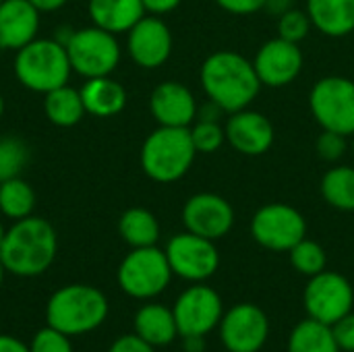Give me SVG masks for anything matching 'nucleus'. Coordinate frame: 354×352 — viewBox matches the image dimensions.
I'll use <instances>...</instances> for the list:
<instances>
[{"mask_svg": "<svg viewBox=\"0 0 354 352\" xmlns=\"http://www.w3.org/2000/svg\"><path fill=\"white\" fill-rule=\"evenodd\" d=\"M4 266H2V261H0V286H2V280H4Z\"/></svg>", "mask_w": 354, "mask_h": 352, "instance_id": "c03bdc74", "label": "nucleus"}, {"mask_svg": "<svg viewBox=\"0 0 354 352\" xmlns=\"http://www.w3.org/2000/svg\"><path fill=\"white\" fill-rule=\"evenodd\" d=\"M218 6L232 15H251L266 6V0H216Z\"/></svg>", "mask_w": 354, "mask_h": 352, "instance_id": "e433bc0d", "label": "nucleus"}, {"mask_svg": "<svg viewBox=\"0 0 354 352\" xmlns=\"http://www.w3.org/2000/svg\"><path fill=\"white\" fill-rule=\"evenodd\" d=\"M334 338L340 346V351L354 352V311L346 313L342 319H338L332 326Z\"/></svg>", "mask_w": 354, "mask_h": 352, "instance_id": "f704fd0d", "label": "nucleus"}, {"mask_svg": "<svg viewBox=\"0 0 354 352\" xmlns=\"http://www.w3.org/2000/svg\"><path fill=\"white\" fill-rule=\"evenodd\" d=\"M129 54L143 68L162 66L172 52V33L168 25L153 17H143L129 31Z\"/></svg>", "mask_w": 354, "mask_h": 352, "instance_id": "dca6fc26", "label": "nucleus"}, {"mask_svg": "<svg viewBox=\"0 0 354 352\" xmlns=\"http://www.w3.org/2000/svg\"><path fill=\"white\" fill-rule=\"evenodd\" d=\"M251 234L263 249L284 253L307 237V222L299 210L286 203H268L251 220Z\"/></svg>", "mask_w": 354, "mask_h": 352, "instance_id": "1a4fd4ad", "label": "nucleus"}, {"mask_svg": "<svg viewBox=\"0 0 354 352\" xmlns=\"http://www.w3.org/2000/svg\"><path fill=\"white\" fill-rule=\"evenodd\" d=\"M39 10L29 0H4L0 4V48L21 50L37 37Z\"/></svg>", "mask_w": 354, "mask_h": 352, "instance_id": "6ab92c4d", "label": "nucleus"}, {"mask_svg": "<svg viewBox=\"0 0 354 352\" xmlns=\"http://www.w3.org/2000/svg\"><path fill=\"white\" fill-rule=\"evenodd\" d=\"M2 2H4V0H0V4H2Z\"/></svg>", "mask_w": 354, "mask_h": 352, "instance_id": "49530a36", "label": "nucleus"}, {"mask_svg": "<svg viewBox=\"0 0 354 352\" xmlns=\"http://www.w3.org/2000/svg\"><path fill=\"white\" fill-rule=\"evenodd\" d=\"M4 234H6V230H4V226H2V222H0V245H2V241H4Z\"/></svg>", "mask_w": 354, "mask_h": 352, "instance_id": "37998d69", "label": "nucleus"}, {"mask_svg": "<svg viewBox=\"0 0 354 352\" xmlns=\"http://www.w3.org/2000/svg\"><path fill=\"white\" fill-rule=\"evenodd\" d=\"M44 95H46V100H44L46 116L56 127H64V129L75 127L87 114L83 100H81V91L75 87L62 85V87H56Z\"/></svg>", "mask_w": 354, "mask_h": 352, "instance_id": "b1692460", "label": "nucleus"}, {"mask_svg": "<svg viewBox=\"0 0 354 352\" xmlns=\"http://www.w3.org/2000/svg\"><path fill=\"white\" fill-rule=\"evenodd\" d=\"M135 334L153 349L168 346L178 336L172 309L160 303H147L135 313Z\"/></svg>", "mask_w": 354, "mask_h": 352, "instance_id": "4be33fe9", "label": "nucleus"}, {"mask_svg": "<svg viewBox=\"0 0 354 352\" xmlns=\"http://www.w3.org/2000/svg\"><path fill=\"white\" fill-rule=\"evenodd\" d=\"M218 328L228 352H259L270 336V319L253 303H239L224 311Z\"/></svg>", "mask_w": 354, "mask_h": 352, "instance_id": "ddd939ff", "label": "nucleus"}, {"mask_svg": "<svg viewBox=\"0 0 354 352\" xmlns=\"http://www.w3.org/2000/svg\"><path fill=\"white\" fill-rule=\"evenodd\" d=\"M29 162V147L19 137L0 139V183L21 176L23 168Z\"/></svg>", "mask_w": 354, "mask_h": 352, "instance_id": "c756f323", "label": "nucleus"}, {"mask_svg": "<svg viewBox=\"0 0 354 352\" xmlns=\"http://www.w3.org/2000/svg\"><path fill=\"white\" fill-rule=\"evenodd\" d=\"M322 195L332 207L340 212H354V168H330L322 178Z\"/></svg>", "mask_w": 354, "mask_h": 352, "instance_id": "bb28decb", "label": "nucleus"}, {"mask_svg": "<svg viewBox=\"0 0 354 352\" xmlns=\"http://www.w3.org/2000/svg\"><path fill=\"white\" fill-rule=\"evenodd\" d=\"M79 91H81L85 112L97 118H110L118 114L127 104L124 87L118 81H114L110 75L87 79Z\"/></svg>", "mask_w": 354, "mask_h": 352, "instance_id": "412c9836", "label": "nucleus"}, {"mask_svg": "<svg viewBox=\"0 0 354 352\" xmlns=\"http://www.w3.org/2000/svg\"><path fill=\"white\" fill-rule=\"evenodd\" d=\"M307 15L313 27L330 37L354 31V0H307Z\"/></svg>", "mask_w": 354, "mask_h": 352, "instance_id": "5701e85b", "label": "nucleus"}, {"mask_svg": "<svg viewBox=\"0 0 354 352\" xmlns=\"http://www.w3.org/2000/svg\"><path fill=\"white\" fill-rule=\"evenodd\" d=\"M39 12H52V10H58L62 8L68 0H29Z\"/></svg>", "mask_w": 354, "mask_h": 352, "instance_id": "79ce46f5", "label": "nucleus"}, {"mask_svg": "<svg viewBox=\"0 0 354 352\" xmlns=\"http://www.w3.org/2000/svg\"><path fill=\"white\" fill-rule=\"evenodd\" d=\"M2 114H4V100H2V95H0V118H2Z\"/></svg>", "mask_w": 354, "mask_h": 352, "instance_id": "a18cd8bd", "label": "nucleus"}, {"mask_svg": "<svg viewBox=\"0 0 354 352\" xmlns=\"http://www.w3.org/2000/svg\"><path fill=\"white\" fill-rule=\"evenodd\" d=\"M224 131L226 141L243 156H263L274 143V127L270 118L247 108L232 112Z\"/></svg>", "mask_w": 354, "mask_h": 352, "instance_id": "f3484780", "label": "nucleus"}, {"mask_svg": "<svg viewBox=\"0 0 354 352\" xmlns=\"http://www.w3.org/2000/svg\"><path fill=\"white\" fill-rule=\"evenodd\" d=\"M58 239L52 224L44 218L27 216L17 220L0 245V261L6 272L19 278L44 274L56 259Z\"/></svg>", "mask_w": 354, "mask_h": 352, "instance_id": "f03ea898", "label": "nucleus"}, {"mask_svg": "<svg viewBox=\"0 0 354 352\" xmlns=\"http://www.w3.org/2000/svg\"><path fill=\"white\" fill-rule=\"evenodd\" d=\"M31 352H73V344H71V336L62 334L60 330L46 326L39 332H35L31 344H29Z\"/></svg>", "mask_w": 354, "mask_h": 352, "instance_id": "473e14b6", "label": "nucleus"}, {"mask_svg": "<svg viewBox=\"0 0 354 352\" xmlns=\"http://www.w3.org/2000/svg\"><path fill=\"white\" fill-rule=\"evenodd\" d=\"M35 207V193L21 176L0 183V212L10 220H23L31 216Z\"/></svg>", "mask_w": 354, "mask_h": 352, "instance_id": "cd10ccee", "label": "nucleus"}, {"mask_svg": "<svg viewBox=\"0 0 354 352\" xmlns=\"http://www.w3.org/2000/svg\"><path fill=\"white\" fill-rule=\"evenodd\" d=\"M346 147H348L346 137L334 131H324L315 141L317 156L326 162H338L346 154Z\"/></svg>", "mask_w": 354, "mask_h": 352, "instance_id": "72a5a7b5", "label": "nucleus"}, {"mask_svg": "<svg viewBox=\"0 0 354 352\" xmlns=\"http://www.w3.org/2000/svg\"><path fill=\"white\" fill-rule=\"evenodd\" d=\"M288 352H340V346L334 338L332 326L307 317L290 332Z\"/></svg>", "mask_w": 354, "mask_h": 352, "instance_id": "a878e982", "label": "nucleus"}, {"mask_svg": "<svg viewBox=\"0 0 354 352\" xmlns=\"http://www.w3.org/2000/svg\"><path fill=\"white\" fill-rule=\"evenodd\" d=\"M253 66L261 85L284 87L299 77L303 68V52L299 44L276 37L259 48Z\"/></svg>", "mask_w": 354, "mask_h": 352, "instance_id": "2eb2a0df", "label": "nucleus"}, {"mask_svg": "<svg viewBox=\"0 0 354 352\" xmlns=\"http://www.w3.org/2000/svg\"><path fill=\"white\" fill-rule=\"evenodd\" d=\"M185 352H205V336H183Z\"/></svg>", "mask_w": 354, "mask_h": 352, "instance_id": "ea45409f", "label": "nucleus"}, {"mask_svg": "<svg viewBox=\"0 0 354 352\" xmlns=\"http://www.w3.org/2000/svg\"><path fill=\"white\" fill-rule=\"evenodd\" d=\"M199 77L212 104L230 114L245 110L261 89L253 62L230 50H220L207 56L201 64Z\"/></svg>", "mask_w": 354, "mask_h": 352, "instance_id": "f257e3e1", "label": "nucleus"}, {"mask_svg": "<svg viewBox=\"0 0 354 352\" xmlns=\"http://www.w3.org/2000/svg\"><path fill=\"white\" fill-rule=\"evenodd\" d=\"M89 17L95 27L110 33H129L135 23L145 17L141 0H89Z\"/></svg>", "mask_w": 354, "mask_h": 352, "instance_id": "aec40b11", "label": "nucleus"}, {"mask_svg": "<svg viewBox=\"0 0 354 352\" xmlns=\"http://www.w3.org/2000/svg\"><path fill=\"white\" fill-rule=\"evenodd\" d=\"M288 253H290L292 268L303 276L311 278V276H317L326 270L328 257H326L324 247L315 241H309L307 237L301 243H297Z\"/></svg>", "mask_w": 354, "mask_h": 352, "instance_id": "c85d7f7f", "label": "nucleus"}, {"mask_svg": "<svg viewBox=\"0 0 354 352\" xmlns=\"http://www.w3.org/2000/svg\"><path fill=\"white\" fill-rule=\"evenodd\" d=\"M141 2H143L145 12H151V15H166L180 4V0H141Z\"/></svg>", "mask_w": 354, "mask_h": 352, "instance_id": "4c0bfd02", "label": "nucleus"}, {"mask_svg": "<svg viewBox=\"0 0 354 352\" xmlns=\"http://www.w3.org/2000/svg\"><path fill=\"white\" fill-rule=\"evenodd\" d=\"M303 303L311 319L334 326L338 319L353 311L354 290L342 274L324 270L322 274L309 278Z\"/></svg>", "mask_w": 354, "mask_h": 352, "instance_id": "9d476101", "label": "nucleus"}, {"mask_svg": "<svg viewBox=\"0 0 354 352\" xmlns=\"http://www.w3.org/2000/svg\"><path fill=\"white\" fill-rule=\"evenodd\" d=\"M172 313L178 336H207L220 326L224 307L220 295L212 286L195 282L176 299Z\"/></svg>", "mask_w": 354, "mask_h": 352, "instance_id": "9b49d317", "label": "nucleus"}, {"mask_svg": "<svg viewBox=\"0 0 354 352\" xmlns=\"http://www.w3.org/2000/svg\"><path fill=\"white\" fill-rule=\"evenodd\" d=\"M108 352H156V349L147 344L145 340H141L137 334H127V336H120Z\"/></svg>", "mask_w": 354, "mask_h": 352, "instance_id": "c9c22d12", "label": "nucleus"}, {"mask_svg": "<svg viewBox=\"0 0 354 352\" xmlns=\"http://www.w3.org/2000/svg\"><path fill=\"white\" fill-rule=\"evenodd\" d=\"M266 10H270L272 15H284L286 10L292 8V0H266Z\"/></svg>", "mask_w": 354, "mask_h": 352, "instance_id": "a19ab883", "label": "nucleus"}, {"mask_svg": "<svg viewBox=\"0 0 354 352\" xmlns=\"http://www.w3.org/2000/svg\"><path fill=\"white\" fill-rule=\"evenodd\" d=\"M118 232L131 249L153 247L160 239V224L149 210L131 207L120 216Z\"/></svg>", "mask_w": 354, "mask_h": 352, "instance_id": "393cba45", "label": "nucleus"}, {"mask_svg": "<svg viewBox=\"0 0 354 352\" xmlns=\"http://www.w3.org/2000/svg\"><path fill=\"white\" fill-rule=\"evenodd\" d=\"M64 46L71 68L85 79L112 75L120 62V44L116 35L95 25L73 31Z\"/></svg>", "mask_w": 354, "mask_h": 352, "instance_id": "0eeeda50", "label": "nucleus"}, {"mask_svg": "<svg viewBox=\"0 0 354 352\" xmlns=\"http://www.w3.org/2000/svg\"><path fill=\"white\" fill-rule=\"evenodd\" d=\"M197 149L191 139L189 127H158L147 135L141 147V168L156 183H174L183 178Z\"/></svg>", "mask_w": 354, "mask_h": 352, "instance_id": "20e7f679", "label": "nucleus"}, {"mask_svg": "<svg viewBox=\"0 0 354 352\" xmlns=\"http://www.w3.org/2000/svg\"><path fill=\"white\" fill-rule=\"evenodd\" d=\"M183 224L189 232L209 241L226 237L234 224L232 205L216 193H197L183 207Z\"/></svg>", "mask_w": 354, "mask_h": 352, "instance_id": "4468645a", "label": "nucleus"}, {"mask_svg": "<svg viewBox=\"0 0 354 352\" xmlns=\"http://www.w3.org/2000/svg\"><path fill=\"white\" fill-rule=\"evenodd\" d=\"M189 131L197 154H216L226 141V131L218 124L216 118H201Z\"/></svg>", "mask_w": 354, "mask_h": 352, "instance_id": "7c9ffc66", "label": "nucleus"}, {"mask_svg": "<svg viewBox=\"0 0 354 352\" xmlns=\"http://www.w3.org/2000/svg\"><path fill=\"white\" fill-rule=\"evenodd\" d=\"M73 68L66 46L58 39L35 37L15 56V75L19 83L31 91L48 93L68 83Z\"/></svg>", "mask_w": 354, "mask_h": 352, "instance_id": "39448f33", "label": "nucleus"}, {"mask_svg": "<svg viewBox=\"0 0 354 352\" xmlns=\"http://www.w3.org/2000/svg\"><path fill=\"white\" fill-rule=\"evenodd\" d=\"M311 25L313 23H311L309 15L305 10L290 8V10H286L284 15L278 17V37L301 44L309 35Z\"/></svg>", "mask_w": 354, "mask_h": 352, "instance_id": "2f4dec72", "label": "nucleus"}, {"mask_svg": "<svg viewBox=\"0 0 354 352\" xmlns=\"http://www.w3.org/2000/svg\"><path fill=\"white\" fill-rule=\"evenodd\" d=\"M0 352H31L25 342H21L15 336L8 334H0Z\"/></svg>", "mask_w": 354, "mask_h": 352, "instance_id": "58836bf2", "label": "nucleus"}, {"mask_svg": "<svg viewBox=\"0 0 354 352\" xmlns=\"http://www.w3.org/2000/svg\"><path fill=\"white\" fill-rule=\"evenodd\" d=\"M0 52H2V48H0Z\"/></svg>", "mask_w": 354, "mask_h": 352, "instance_id": "de8ad7c7", "label": "nucleus"}, {"mask_svg": "<svg viewBox=\"0 0 354 352\" xmlns=\"http://www.w3.org/2000/svg\"><path fill=\"white\" fill-rule=\"evenodd\" d=\"M108 317L106 295L89 284H68L58 288L46 305L48 326L66 336H83L97 330Z\"/></svg>", "mask_w": 354, "mask_h": 352, "instance_id": "7ed1b4c3", "label": "nucleus"}, {"mask_svg": "<svg viewBox=\"0 0 354 352\" xmlns=\"http://www.w3.org/2000/svg\"><path fill=\"white\" fill-rule=\"evenodd\" d=\"M309 106L324 131L354 135V81L346 77L319 79L309 93Z\"/></svg>", "mask_w": 354, "mask_h": 352, "instance_id": "6e6552de", "label": "nucleus"}, {"mask_svg": "<svg viewBox=\"0 0 354 352\" xmlns=\"http://www.w3.org/2000/svg\"><path fill=\"white\" fill-rule=\"evenodd\" d=\"M116 278L124 295L139 301H149L168 288L172 280V268L166 253L160 251L156 245L141 247L133 249L120 261Z\"/></svg>", "mask_w": 354, "mask_h": 352, "instance_id": "423d86ee", "label": "nucleus"}, {"mask_svg": "<svg viewBox=\"0 0 354 352\" xmlns=\"http://www.w3.org/2000/svg\"><path fill=\"white\" fill-rule=\"evenodd\" d=\"M168 263L172 268V274L180 276L189 282H205L218 272L220 266V253L214 245V241L203 239L193 232L176 234L168 241L164 249Z\"/></svg>", "mask_w": 354, "mask_h": 352, "instance_id": "f8f14e48", "label": "nucleus"}, {"mask_svg": "<svg viewBox=\"0 0 354 352\" xmlns=\"http://www.w3.org/2000/svg\"><path fill=\"white\" fill-rule=\"evenodd\" d=\"M149 110L160 127H189L197 116V102L187 85L164 81L151 91Z\"/></svg>", "mask_w": 354, "mask_h": 352, "instance_id": "a211bd4d", "label": "nucleus"}]
</instances>
